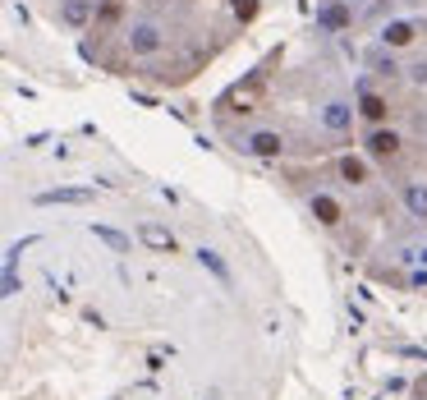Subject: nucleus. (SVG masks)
I'll return each instance as SVG.
<instances>
[{"label":"nucleus","mask_w":427,"mask_h":400,"mask_svg":"<svg viewBox=\"0 0 427 400\" xmlns=\"http://www.w3.org/2000/svg\"><path fill=\"white\" fill-rule=\"evenodd\" d=\"M350 120H354V115H350L345 102H326V106H321V124H326V129H336V134H340V129H350Z\"/></svg>","instance_id":"obj_12"},{"label":"nucleus","mask_w":427,"mask_h":400,"mask_svg":"<svg viewBox=\"0 0 427 400\" xmlns=\"http://www.w3.org/2000/svg\"><path fill=\"white\" fill-rule=\"evenodd\" d=\"M317 23H321V28H331V32H345L354 23V14H350V5H321Z\"/></svg>","instance_id":"obj_6"},{"label":"nucleus","mask_w":427,"mask_h":400,"mask_svg":"<svg viewBox=\"0 0 427 400\" xmlns=\"http://www.w3.org/2000/svg\"><path fill=\"white\" fill-rule=\"evenodd\" d=\"M92 14H97V5H92V0H64V5H60V19L69 23V28H88Z\"/></svg>","instance_id":"obj_4"},{"label":"nucleus","mask_w":427,"mask_h":400,"mask_svg":"<svg viewBox=\"0 0 427 400\" xmlns=\"http://www.w3.org/2000/svg\"><path fill=\"white\" fill-rule=\"evenodd\" d=\"M358 110H363L367 120H386V102L377 93H363V97H358Z\"/></svg>","instance_id":"obj_16"},{"label":"nucleus","mask_w":427,"mask_h":400,"mask_svg":"<svg viewBox=\"0 0 427 400\" xmlns=\"http://www.w3.org/2000/svg\"><path fill=\"white\" fill-rule=\"evenodd\" d=\"M138 239H143L147 248H161V253H175V235H170L166 226H143V231H138Z\"/></svg>","instance_id":"obj_11"},{"label":"nucleus","mask_w":427,"mask_h":400,"mask_svg":"<svg viewBox=\"0 0 427 400\" xmlns=\"http://www.w3.org/2000/svg\"><path fill=\"white\" fill-rule=\"evenodd\" d=\"M413 37H418V28H413L409 19H391V23L382 28V47H391V51H395V47H409Z\"/></svg>","instance_id":"obj_3"},{"label":"nucleus","mask_w":427,"mask_h":400,"mask_svg":"<svg viewBox=\"0 0 427 400\" xmlns=\"http://www.w3.org/2000/svg\"><path fill=\"white\" fill-rule=\"evenodd\" d=\"M198 262H202V267H207V272H212L216 281H221V285H225V290H230V285H234V272H230V262L221 258L216 248H198Z\"/></svg>","instance_id":"obj_5"},{"label":"nucleus","mask_w":427,"mask_h":400,"mask_svg":"<svg viewBox=\"0 0 427 400\" xmlns=\"http://www.w3.org/2000/svg\"><path fill=\"white\" fill-rule=\"evenodd\" d=\"M19 290H23V285H19V272H5V277H0V294H5V299H14Z\"/></svg>","instance_id":"obj_17"},{"label":"nucleus","mask_w":427,"mask_h":400,"mask_svg":"<svg viewBox=\"0 0 427 400\" xmlns=\"http://www.w3.org/2000/svg\"><path fill=\"white\" fill-rule=\"evenodd\" d=\"M230 10H234L239 19H253L258 14V0H230Z\"/></svg>","instance_id":"obj_18"},{"label":"nucleus","mask_w":427,"mask_h":400,"mask_svg":"<svg viewBox=\"0 0 427 400\" xmlns=\"http://www.w3.org/2000/svg\"><path fill=\"white\" fill-rule=\"evenodd\" d=\"M161 47H166V37H161L156 23H134V28H129V51H134V56H156Z\"/></svg>","instance_id":"obj_2"},{"label":"nucleus","mask_w":427,"mask_h":400,"mask_svg":"<svg viewBox=\"0 0 427 400\" xmlns=\"http://www.w3.org/2000/svg\"><path fill=\"white\" fill-rule=\"evenodd\" d=\"M340 180H345V185H363L367 180V161H358V156H340Z\"/></svg>","instance_id":"obj_15"},{"label":"nucleus","mask_w":427,"mask_h":400,"mask_svg":"<svg viewBox=\"0 0 427 400\" xmlns=\"http://www.w3.org/2000/svg\"><path fill=\"white\" fill-rule=\"evenodd\" d=\"M244 152H253V156H280V152H285V143H280V134H267V129H262V134H253V139L244 143Z\"/></svg>","instance_id":"obj_8"},{"label":"nucleus","mask_w":427,"mask_h":400,"mask_svg":"<svg viewBox=\"0 0 427 400\" xmlns=\"http://www.w3.org/2000/svg\"><path fill=\"white\" fill-rule=\"evenodd\" d=\"M115 14H120V0H110V5H101V14H97V23H115Z\"/></svg>","instance_id":"obj_19"},{"label":"nucleus","mask_w":427,"mask_h":400,"mask_svg":"<svg viewBox=\"0 0 427 400\" xmlns=\"http://www.w3.org/2000/svg\"><path fill=\"white\" fill-rule=\"evenodd\" d=\"M400 258H404V262H427V244H418V248H404Z\"/></svg>","instance_id":"obj_20"},{"label":"nucleus","mask_w":427,"mask_h":400,"mask_svg":"<svg viewBox=\"0 0 427 400\" xmlns=\"http://www.w3.org/2000/svg\"><path fill=\"white\" fill-rule=\"evenodd\" d=\"M363 60L372 64V69H377L382 78H400V64H395V56H391V47H372Z\"/></svg>","instance_id":"obj_9"},{"label":"nucleus","mask_w":427,"mask_h":400,"mask_svg":"<svg viewBox=\"0 0 427 400\" xmlns=\"http://www.w3.org/2000/svg\"><path fill=\"white\" fill-rule=\"evenodd\" d=\"M345 5H363V0H345Z\"/></svg>","instance_id":"obj_23"},{"label":"nucleus","mask_w":427,"mask_h":400,"mask_svg":"<svg viewBox=\"0 0 427 400\" xmlns=\"http://www.w3.org/2000/svg\"><path fill=\"white\" fill-rule=\"evenodd\" d=\"M313 216H317L321 226H336L340 221V202L331 198V193H317V198H313Z\"/></svg>","instance_id":"obj_14"},{"label":"nucleus","mask_w":427,"mask_h":400,"mask_svg":"<svg viewBox=\"0 0 427 400\" xmlns=\"http://www.w3.org/2000/svg\"><path fill=\"white\" fill-rule=\"evenodd\" d=\"M88 202H92V189H83V185L42 189V193H37V207H88Z\"/></svg>","instance_id":"obj_1"},{"label":"nucleus","mask_w":427,"mask_h":400,"mask_svg":"<svg viewBox=\"0 0 427 400\" xmlns=\"http://www.w3.org/2000/svg\"><path fill=\"white\" fill-rule=\"evenodd\" d=\"M404 207H409L418 221H427V185H418V180L404 185Z\"/></svg>","instance_id":"obj_13"},{"label":"nucleus","mask_w":427,"mask_h":400,"mask_svg":"<svg viewBox=\"0 0 427 400\" xmlns=\"http://www.w3.org/2000/svg\"><path fill=\"white\" fill-rule=\"evenodd\" d=\"M92 235H97V244H106L110 253H129V248H134V239L124 231H115V226H97V221H92Z\"/></svg>","instance_id":"obj_7"},{"label":"nucleus","mask_w":427,"mask_h":400,"mask_svg":"<svg viewBox=\"0 0 427 400\" xmlns=\"http://www.w3.org/2000/svg\"><path fill=\"white\" fill-rule=\"evenodd\" d=\"M367 152H372V156H395L400 152V139L391 134V129H372V134H367Z\"/></svg>","instance_id":"obj_10"},{"label":"nucleus","mask_w":427,"mask_h":400,"mask_svg":"<svg viewBox=\"0 0 427 400\" xmlns=\"http://www.w3.org/2000/svg\"><path fill=\"white\" fill-rule=\"evenodd\" d=\"M409 285H413V290H427V272H413V277H409Z\"/></svg>","instance_id":"obj_22"},{"label":"nucleus","mask_w":427,"mask_h":400,"mask_svg":"<svg viewBox=\"0 0 427 400\" xmlns=\"http://www.w3.org/2000/svg\"><path fill=\"white\" fill-rule=\"evenodd\" d=\"M409 78H413V83H427V60H418V64H409Z\"/></svg>","instance_id":"obj_21"}]
</instances>
